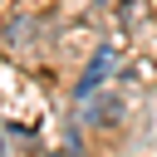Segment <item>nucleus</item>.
Returning <instances> with one entry per match:
<instances>
[{
    "instance_id": "3",
    "label": "nucleus",
    "mask_w": 157,
    "mask_h": 157,
    "mask_svg": "<svg viewBox=\"0 0 157 157\" xmlns=\"http://www.w3.org/2000/svg\"><path fill=\"white\" fill-rule=\"evenodd\" d=\"M29 29H34L29 20H10V25H5V34H10V44H25V34H29Z\"/></svg>"
},
{
    "instance_id": "1",
    "label": "nucleus",
    "mask_w": 157,
    "mask_h": 157,
    "mask_svg": "<svg viewBox=\"0 0 157 157\" xmlns=\"http://www.w3.org/2000/svg\"><path fill=\"white\" fill-rule=\"evenodd\" d=\"M118 118H123V103H118V98H98V103L88 108V123H93V128H113Z\"/></svg>"
},
{
    "instance_id": "2",
    "label": "nucleus",
    "mask_w": 157,
    "mask_h": 157,
    "mask_svg": "<svg viewBox=\"0 0 157 157\" xmlns=\"http://www.w3.org/2000/svg\"><path fill=\"white\" fill-rule=\"evenodd\" d=\"M103 74H108V54H98V59L83 69V78H78V88H74V93H78V98H88V93H93V83H98Z\"/></svg>"
}]
</instances>
